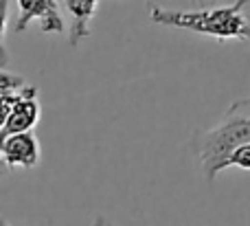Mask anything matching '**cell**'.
I'll return each instance as SVG.
<instances>
[{"mask_svg":"<svg viewBox=\"0 0 250 226\" xmlns=\"http://www.w3.org/2000/svg\"><path fill=\"white\" fill-rule=\"evenodd\" d=\"M250 143V97L235 101L224 112L222 121L211 130L195 132L191 139L195 156L200 161L207 183H213L224 169H229V156L237 147Z\"/></svg>","mask_w":250,"mask_h":226,"instance_id":"obj_1","label":"cell"},{"mask_svg":"<svg viewBox=\"0 0 250 226\" xmlns=\"http://www.w3.org/2000/svg\"><path fill=\"white\" fill-rule=\"evenodd\" d=\"M248 2L250 0H235V4L200 9V11H180V9H165L154 4L149 20L160 26L193 31L222 42L242 40L250 44V20L246 18Z\"/></svg>","mask_w":250,"mask_h":226,"instance_id":"obj_2","label":"cell"},{"mask_svg":"<svg viewBox=\"0 0 250 226\" xmlns=\"http://www.w3.org/2000/svg\"><path fill=\"white\" fill-rule=\"evenodd\" d=\"M16 2H18L16 33L26 31V26L33 20L40 22L42 33H64L66 31L57 0H16Z\"/></svg>","mask_w":250,"mask_h":226,"instance_id":"obj_3","label":"cell"},{"mask_svg":"<svg viewBox=\"0 0 250 226\" xmlns=\"http://www.w3.org/2000/svg\"><path fill=\"white\" fill-rule=\"evenodd\" d=\"M40 114H42V108H40V101H38V88L24 83V86L20 88V99L16 101L7 123H4V127L0 130V143H2L7 136L31 132L38 125Z\"/></svg>","mask_w":250,"mask_h":226,"instance_id":"obj_4","label":"cell"},{"mask_svg":"<svg viewBox=\"0 0 250 226\" xmlns=\"http://www.w3.org/2000/svg\"><path fill=\"white\" fill-rule=\"evenodd\" d=\"M0 149H2L4 167L33 169V167H38L40 158H42L40 141L33 132H22V134L7 136V139L0 143Z\"/></svg>","mask_w":250,"mask_h":226,"instance_id":"obj_5","label":"cell"},{"mask_svg":"<svg viewBox=\"0 0 250 226\" xmlns=\"http://www.w3.org/2000/svg\"><path fill=\"white\" fill-rule=\"evenodd\" d=\"M64 4L70 16L68 44L70 46H79V42L90 35V22L97 13L99 0H64Z\"/></svg>","mask_w":250,"mask_h":226,"instance_id":"obj_6","label":"cell"},{"mask_svg":"<svg viewBox=\"0 0 250 226\" xmlns=\"http://www.w3.org/2000/svg\"><path fill=\"white\" fill-rule=\"evenodd\" d=\"M7 22H9V0H0V68L9 64L7 46H4V33H7Z\"/></svg>","mask_w":250,"mask_h":226,"instance_id":"obj_7","label":"cell"},{"mask_svg":"<svg viewBox=\"0 0 250 226\" xmlns=\"http://www.w3.org/2000/svg\"><path fill=\"white\" fill-rule=\"evenodd\" d=\"M20 99V90H2L0 92V130L4 127L9 114H11L16 101Z\"/></svg>","mask_w":250,"mask_h":226,"instance_id":"obj_8","label":"cell"},{"mask_svg":"<svg viewBox=\"0 0 250 226\" xmlns=\"http://www.w3.org/2000/svg\"><path fill=\"white\" fill-rule=\"evenodd\" d=\"M229 167H237V169L250 171V143L237 147L233 154L229 156Z\"/></svg>","mask_w":250,"mask_h":226,"instance_id":"obj_9","label":"cell"},{"mask_svg":"<svg viewBox=\"0 0 250 226\" xmlns=\"http://www.w3.org/2000/svg\"><path fill=\"white\" fill-rule=\"evenodd\" d=\"M24 77L16 73H9V70L0 68V92L2 90H20L24 86Z\"/></svg>","mask_w":250,"mask_h":226,"instance_id":"obj_10","label":"cell"},{"mask_svg":"<svg viewBox=\"0 0 250 226\" xmlns=\"http://www.w3.org/2000/svg\"><path fill=\"white\" fill-rule=\"evenodd\" d=\"M92 226H114V224H110L105 218H97V220H95V224H92Z\"/></svg>","mask_w":250,"mask_h":226,"instance_id":"obj_11","label":"cell"},{"mask_svg":"<svg viewBox=\"0 0 250 226\" xmlns=\"http://www.w3.org/2000/svg\"><path fill=\"white\" fill-rule=\"evenodd\" d=\"M2 169H4V161H2V149H0V174H2Z\"/></svg>","mask_w":250,"mask_h":226,"instance_id":"obj_12","label":"cell"},{"mask_svg":"<svg viewBox=\"0 0 250 226\" xmlns=\"http://www.w3.org/2000/svg\"><path fill=\"white\" fill-rule=\"evenodd\" d=\"M0 226H11V224H9V222H7V220H4V218H2V215H0Z\"/></svg>","mask_w":250,"mask_h":226,"instance_id":"obj_13","label":"cell"}]
</instances>
